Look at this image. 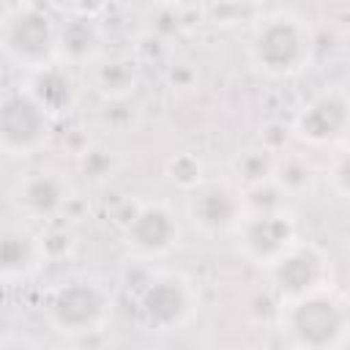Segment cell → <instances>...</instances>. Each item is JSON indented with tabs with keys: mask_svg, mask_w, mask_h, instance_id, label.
<instances>
[{
	"mask_svg": "<svg viewBox=\"0 0 350 350\" xmlns=\"http://www.w3.org/2000/svg\"><path fill=\"white\" fill-rule=\"evenodd\" d=\"M246 63L268 79L301 77L317 52V33L293 8H273L257 16L243 41Z\"/></svg>",
	"mask_w": 350,
	"mask_h": 350,
	"instance_id": "6da1fadb",
	"label": "cell"
},
{
	"mask_svg": "<svg viewBox=\"0 0 350 350\" xmlns=\"http://www.w3.org/2000/svg\"><path fill=\"white\" fill-rule=\"evenodd\" d=\"M273 325L287 347L336 350L350 345V298L328 284L323 290L279 301Z\"/></svg>",
	"mask_w": 350,
	"mask_h": 350,
	"instance_id": "7a4b0ae2",
	"label": "cell"
},
{
	"mask_svg": "<svg viewBox=\"0 0 350 350\" xmlns=\"http://www.w3.org/2000/svg\"><path fill=\"white\" fill-rule=\"evenodd\" d=\"M112 290L101 279L85 273H74L49 284L41 298V317L46 328L71 342L104 334L112 323Z\"/></svg>",
	"mask_w": 350,
	"mask_h": 350,
	"instance_id": "3957f363",
	"label": "cell"
},
{
	"mask_svg": "<svg viewBox=\"0 0 350 350\" xmlns=\"http://www.w3.org/2000/svg\"><path fill=\"white\" fill-rule=\"evenodd\" d=\"M134 312L142 328L153 334H175L189 328L197 317L200 290L189 273L153 265L134 290Z\"/></svg>",
	"mask_w": 350,
	"mask_h": 350,
	"instance_id": "277c9868",
	"label": "cell"
},
{
	"mask_svg": "<svg viewBox=\"0 0 350 350\" xmlns=\"http://www.w3.org/2000/svg\"><path fill=\"white\" fill-rule=\"evenodd\" d=\"M120 246L134 262H159L170 257L183 238V224L167 200H131L126 216L118 219Z\"/></svg>",
	"mask_w": 350,
	"mask_h": 350,
	"instance_id": "5b68a950",
	"label": "cell"
},
{
	"mask_svg": "<svg viewBox=\"0 0 350 350\" xmlns=\"http://www.w3.org/2000/svg\"><path fill=\"white\" fill-rule=\"evenodd\" d=\"M0 46L5 60L27 74L36 68H44L57 57V19L33 3L5 5L3 11V27H0Z\"/></svg>",
	"mask_w": 350,
	"mask_h": 350,
	"instance_id": "8992f818",
	"label": "cell"
},
{
	"mask_svg": "<svg viewBox=\"0 0 350 350\" xmlns=\"http://www.w3.org/2000/svg\"><path fill=\"white\" fill-rule=\"evenodd\" d=\"M77 197L79 194H77L71 178L52 164L25 170L8 186L11 211L19 219H27L38 227L66 219Z\"/></svg>",
	"mask_w": 350,
	"mask_h": 350,
	"instance_id": "52a82bcc",
	"label": "cell"
},
{
	"mask_svg": "<svg viewBox=\"0 0 350 350\" xmlns=\"http://www.w3.org/2000/svg\"><path fill=\"white\" fill-rule=\"evenodd\" d=\"M183 216L202 238H232L246 216L243 189L230 175H205L194 189L183 191Z\"/></svg>",
	"mask_w": 350,
	"mask_h": 350,
	"instance_id": "ba28073f",
	"label": "cell"
},
{
	"mask_svg": "<svg viewBox=\"0 0 350 350\" xmlns=\"http://www.w3.org/2000/svg\"><path fill=\"white\" fill-rule=\"evenodd\" d=\"M55 118L19 85L3 93L0 104V148L5 159L22 161L46 150L55 137Z\"/></svg>",
	"mask_w": 350,
	"mask_h": 350,
	"instance_id": "9c48e42d",
	"label": "cell"
},
{
	"mask_svg": "<svg viewBox=\"0 0 350 350\" xmlns=\"http://www.w3.org/2000/svg\"><path fill=\"white\" fill-rule=\"evenodd\" d=\"M293 139L304 148H339L350 139V88L325 85L314 90L290 120Z\"/></svg>",
	"mask_w": 350,
	"mask_h": 350,
	"instance_id": "30bf717a",
	"label": "cell"
},
{
	"mask_svg": "<svg viewBox=\"0 0 350 350\" xmlns=\"http://www.w3.org/2000/svg\"><path fill=\"white\" fill-rule=\"evenodd\" d=\"M262 279L268 293L279 304L334 284V262L320 243L298 238L284 254L262 268Z\"/></svg>",
	"mask_w": 350,
	"mask_h": 350,
	"instance_id": "8fae6325",
	"label": "cell"
},
{
	"mask_svg": "<svg viewBox=\"0 0 350 350\" xmlns=\"http://www.w3.org/2000/svg\"><path fill=\"white\" fill-rule=\"evenodd\" d=\"M298 221L290 208L276 211H246L238 230L232 232L235 252L254 268L271 265L298 241Z\"/></svg>",
	"mask_w": 350,
	"mask_h": 350,
	"instance_id": "7c38bea8",
	"label": "cell"
},
{
	"mask_svg": "<svg viewBox=\"0 0 350 350\" xmlns=\"http://www.w3.org/2000/svg\"><path fill=\"white\" fill-rule=\"evenodd\" d=\"M49 262L41 227L27 219H5L0 232V279L5 287L27 284Z\"/></svg>",
	"mask_w": 350,
	"mask_h": 350,
	"instance_id": "4fadbf2b",
	"label": "cell"
},
{
	"mask_svg": "<svg viewBox=\"0 0 350 350\" xmlns=\"http://www.w3.org/2000/svg\"><path fill=\"white\" fill-rule=\"evenodd\" d=\"M55 120L66 118L74 112V107L79 104V82L74 77V66L63 63V60H55L44 68H36V71H27L22 74V82H19Z\"/></svg>",
	"mask_w": 350,
	"mask_h": 350,
	"instance_id": "5bb4252c",
	"label": "cell"
},
{
	"mask_svg": "<svg viewBox=\"0 0 350 350\" xmlns=\"http://www.w3.org/2000/svg\"><path fill=\"white\" fill-rule=\"evenodd\" d=\"M104 52V25L98 14L68 11L57 19V57L68 66H90Z\"/></svg>",
	"mask_w": 350,
	"mask_h": 350,
	"instance_id": "9a60e30c",
	"label": "cell"
},
{
	"mask_svg": "<svg viewBox=\"0 0 350 350\" xmlns=\"http://www.w3.org/2000/svg\"><path fill=\"white\" fill-rule=\"evenodd\" d=\"M88 68V82L98 93V98H118V96H134L137 85L142 79V63L131 52H101Z\"/></svg>",
	"mask_w": 350,
	"mask_h": 350,
	"instance_id": "2e32d148",
	"label": "cell"
},
{
	"mask_svg": "<svg viewBox=\"0 0 350 350\" xmlns=\"http://www.w3.org/2000/svg\"><path fill=\"white\" fill-rule=\"evenodd\" d=\"M320 180V170L314 164V159L306 150L298 148H284L282 153H276V164H273V183L290 197H306L317 189Z\"/></svg>",
	"mask_w": 350,
	"mask_h": 350,
	"instance_id": "e0dca14e",
	"label": "cell"
},
{
	"mask_svg": "<svg viewBox=\"0 0 350 350\" xmlns=\"http://www.w3.org/2000/svg\"><path fill=\"white\" fill-rule=\"evenodd\" d=\"M74 167H77V175L88 186H107L120 175L123 156L107 139H88L74 153Z\"/></svg>",
	"mask_w": 350,
	"mask_h": 350,
	"instance_id": "ac0fdd59",
	"label": "cell"
},
{
	"mask_svg": "<svg viewBox=\"0 0 350 350\" xmlns=\"http://www.w3.org/2000/svg\"><path fill=\"white\" fill-rule=\"evenodd\" d=\"M273 164H276V153L262 148L260 142L252 145V148H243L238 150L232 159H230V167H227V175L241 186H254V183H262V180H271L273 178Z\"/></svg>",
	"mask_w": 350,
	"mask_h": 350,
	"instance_id": "d6986e66",
	"label": "cell"
},
{
	"mask_svg": "<svg viewBox=\"0 0 350 350\" xmlns=\"http://www.w3.org/2000/svg\"><path fill=\"white\" fill-rule=\"evenodd\" d=\"M96 120L104 131L112 134H126L134 131L142 120V104L134 96H118V98H101L98 109H96Z\"/></svg>",
	"mask_w": 350,
	"mask_h": 350,
	"instance_id": "ffe728a7",
	"label": "cell"
},
{
	"mask_svg": "<svg viewBox=\"0 0 350 350\" xmlns=\"http://www.w3.org/2000/svg\"><path fill=\"white\" fill-rule=\"evenodd\" d=\"M161 172H164V178H167V183L175 186V189H180V191L194 189V186L208 175L202 159H200L197 153H191V150H178V153L167 156Z\"/></svg>",
	"mask_w": 350,
	"mask_h": 350,
	"instance_id": "44dd1931",
	"label": "cell"
},
{
	"mask_svg": "<svg viewBox=\"0 0 350 350\" xmlns=\"http://www.w3.org/2000/svg\"><path fill=\"white\" fill-rule=\"evenodd\" d=\"M41 235H44V246H46L49 262H63V260H68L77 252V232H74V227L66 219L44 224Z\"/></svg>",
	"mask_w": 350,
	"mask_h": 350,
	"instance_id": "7402d4cb",
	"label": "cell"
},
{
	"mask_svg": "<svg viewBox=\"0 0 350 350\" xmlns=\"http://www.w3.org/2000/svg\"><path fill=\"white\" fill-rule=\"evenodd\" d=\"M323 178L339 200L350 202V142L334 148V153L323 170Z\"/></svg>",
	"mask_w": 350,
	"mask_h": 350,
	"instance_id": "603a6c76",
	"label": "cell"
},
{
	"mask_svg": "<svg viewBox=\"0 0 350 350\" xmlns=\"http://www.w3.org/2000/svg\"><path fill=\"white\" fill-rule=\"evenodd\" d=\"M243 202H246V211H276V208H290V197L271 180H262V183H254V186H246L243 189Z\"/></svg>",
	"mask_w": 350,
	"mask_h": 350,
	"instance_id": "cb8c5ba5",
	"label": "cell"
},
{
	"mask_svg": "<svg viewBox=\"0 0 350 350\" xmlns=\"http://www.w3.org/2000/svg\"><path fill=\"white\" fill-rule=\"evenodd\" d=\"M200 82V71L194 63H172L167 68V85L172 93H191Z\"/></svg>",
	"mask_w": 350,
	"mask_h": 350,
	"instance_id": "d4e9b609",
	"label": "cell"
},
{
	"mask_svg": "<svg viewBox=\"0 0 350 350\" xmlns=\"http://www.w3.org/2000/svg\"><path fill=\"white\" fill-rule=\"evenodd\" d=\"M216 3H221V5H227V8H235V11H243V8H257V5H262L265 0H216Z\"/></svg>",
	"mask_w": 350,
	"mask_h": 350,
	"instance_id": "484cf974",
	"label": "cell"
},
{
	"mask_svg": "<svg viewBox=\"0 0 350 350\" xmlns=\"http://www.w3.org/2000/svg\"><path fill=\"white\" fill-rule=\"evenodd\" d=\"M150 5H186V3H191V0H148Z\"/></svg>",
	"mask_w": 350,
	"mask_h": 350,
	"instance_id": "4316f807",
	"label": "cell"
},
{
	"mask_svg": "<svg viewBox=\"0 0 350 350\" xmlns=\"http://www.w3.org/2000/svg\"><path fill=\"white\" fill-rule=\"evenodd\" d=\"M19 3H33V0H5V5H19Z\"/></svg>",
	"mask_w": 350,
	"mask_h": 350,
	"instance_id": "83f0119b",
	"label": "cell"
},
{
	"mask_svg": "<svg viewBox=\"0 0 350 350\" xmlns=\"http://www.w3.org/2000/svg\"><path fill=\"white\" fill-rule=\"evenodd\" d=\"M347 254H350V241H347Z\"/></svg>",
	"mask_w": 350,
	"mask_h": 350,
	"instance_id": "f1b7e54d",
	"label": "cell"
},
{
	"mask_svg": "<svg viewBox=\"0 0 350 350\" xmlns=\"http://www.w3.org/2000/svg\"><path fill=\"white\" fill-rule=\"evenodd\" d=\"M347 3H350V0H347Z\"/></svg>",
	"mask_w": 350,
	"mask_h": 350,
	"instance_id": "f546056e",
	"label": "cell"
}]
</instances>
